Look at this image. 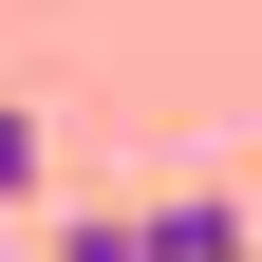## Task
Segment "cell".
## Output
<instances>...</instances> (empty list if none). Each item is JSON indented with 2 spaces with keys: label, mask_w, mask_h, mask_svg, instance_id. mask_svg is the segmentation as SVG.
Instances as JSON below:
<instances>
[{
  "label": "cell",
  "mask_w": 262,
  "mask_h": 262,
  "mask_svg": "<svg viewBox=\"0 0 262 262\" xmlns=\"http://www.w3.org/2000/svg\"><path fill=\"white\" fill-rule=\"evenodd\" d=\"M19 187H56V131L19 113V94H0V206H19Z\"/></svg>",
  "instance_id": "cell-1"
},
{
  "label": "cell",
  "mask_w": 262,
  "mask_h": 262,
  "mask_svg": "<svg viewBox=\"0 0 262 262\" xmlns=\"http://www.w3.org/2000/svg\"><path fill=\"white\" fill-rule=\"evenodd\" d=\"M38 262H131V206H75V225H56Z\"/></svg>",
  "instance_id": "cell-2"
}]
</instances>
